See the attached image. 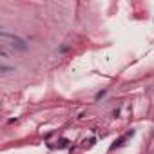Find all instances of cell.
Wrapping results in <instances>:
<instances>
[{
	"instance_id": "6da1fadb",
	"label": "cell",
	"mask_w": 154,
	"mask_h": 154,
	"mask_svg": "<svg viewBox=\"0 0 154 154\" xmlns=\"http://www.w3.org/2000/svg\"><path fill=\"white\" fill-rule=\"evenodd\" d=\"M0 42H2V60L7 58L9 51H26L27 45L26 42L20 36H15V35H9L7 31H2V35H0Z\"/></svg>"
}]
</instances>
